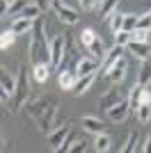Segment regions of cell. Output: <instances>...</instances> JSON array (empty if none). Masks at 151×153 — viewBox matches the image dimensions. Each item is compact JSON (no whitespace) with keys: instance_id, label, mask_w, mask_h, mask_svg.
Returning <instances> with one entry per match:
<instances>
[{"instance_id":"obj_1","label":"cell","mask_w":151,"mask_h":153,"mask_svg":"<svg viewBox=\"0 0 151 153\" xmlns=\"http://www.w3.org/2000/svg\"><path fill=\"white\" fill-rule=\"evenodd\" d=\"M30 59H32V64H39V62L50 64V44L46 41L44 21L41 19L34 21V25L30 30Z\"/></svg>"},{"instance_id":"obj_2","label":"cell","mask_w":151,"mask_h":153,"mask_svg":"<svg viewBox=\"0 0 151 153\" xmlns=\"http://www.w3.org/2000/svg\"><path fill=\"white\" fill-rule=\"evenodd\" d=\"M30 91H32V87H30V78H28V64H21L19 78H16V91L12 96V112H19L28 103Z\"/></svg>"},{"instance_id":"obj_3","label":"cell","mask_w":151,"mask_h":153,"mask_svg":"<svg viewBox=\"0 0 151 153\" xmlns=\"http://www.w3.org/2000/svg\"><path fill=\"white\" fill-rule=\"evenodd\" d=\"M55 117H57V98H53V103L34 119L39 130H41V133H53V130H55Z\"/></svg>"},{"instance_id":"obj_4","label":"cell","mask_w":151,"mask_h":153,"mask_svg":"<svg viewBox=\"0 0 151 153\" xmlns=\"http://www.w3.org/2000/svg\"><path fill=\"white\" fill-rule=\"evenodd\" d=\"M67 44H69V39L64 37V34H57V37L50 41V66H53V69H60V66H62Z\"/></svg>"},{"instance_id":"obj_5","label":"cell","mask_w":151,"mask_h":153,"mask_svg":"<svg viewBox=\"0 0 151 153\" xmlns=\"http://www.w3.org/2000/svg\"><path fill=\"white\" fill-rule=\"evenodd\" d=\"M53 12L57 14V19L62 21V23H67V25H76V23H78V19H80V16H78V12H76V9H71V7H67L62 2V0H53Z\"/></svg>"},{"instance_id":"obj_6","label":"cell","mask_w":151,"mask_h":153,"mask_svg":"<svg viewBox=\"0 0 151 153\" xmlns=\"http://www.w3.org/2000/svg\"><path fill=\"white\" fill-rule=\"evenodd\" d=\"M126 73H128V62H126V57L121 55V57H119L117 62L112 64V66H110V69L105 71V78H108V80H110L112 85H119L121 80L126 78Z\"/></svg>"},{"instance_id":"obj_7","label":"cell","mask_w":151,"mask_h":153,"mask_svg":"<svg viewBox=\"0 0 151 153\" xmlns=\"http://www.w3.org/2000/svg\"><path fill=\"white\" fill-rule=\"evenodd\" d=\"M69 133H71V123H69V121H64L62 126H57L53 133H48V144H50V149H53V151H60V149H62V144H64V140L69 137Z\"/></svg>"},{"instance_id":"obj_8","label":"cell","mask_w":151,"mask_h":153,"mask_svg":"<svg viewBox=\"0 0 151 153\" xmlns=\"http://www.w3.org/2000/svg\"><path fill=\"white\" fill-rule=\"evenodd\" d=\"M128 114H131V103H128V98L119 101L117 105H112V108L108 110V117H110V121H114V123H121Z\"/></svg>"},{"instance_id":"obj_9","label":"cell","mask_w":151,"mask_h":153,"mask_svg":"<svg viewBox=\"0 0 151 153\" xmlns=\"http://www.w3.org/2000/svg\"><path fill=\"white\" fill-rule=\"evenodd\" d=\"M78 71L76 69H62L60 71V76H57V85L62 87V89H73V85H76V80H78Z\"/></svg>"},{"instance_id":"obj_10","label":"cell","mask_w":151,"mask_h":153,"mask_svg":"<svg viewBox=\"0 0 151 153\" xmlns=\"http://www.w3.org/2000/svg\"><path fill=\"white\" fill-rule=\"evenodd\" d=\"M124 48H126V46H121V44H114L112 48H110V51L105 53V59L101 62V71H103V73H105V71L110 69V66H112V64L117 62V59H119L121 55H124Z\"/></svg>"},{"instance_id":"obj_11","label":"cell","mask_w":151,"mask_h":153,"mask_svg":"<svg viewBox=\"0 0 151 153\" xmlns=\"http://www.w3.org/2000/svg\"><path fill=\"white\" fill-rule=\"evenodd\" d=\"M76 71L78 76H89V73H96L99 71V59H87V57H80L76 62Z\"/></svg>"},{"instance_id":"obj_12","label":"cell","mask_w":151,"mask_h":153,"mask_svg":"<svg viewBox=\"0 0 151 153\" xmlns=\"http://www.w3.org/2000/svg\"><path fill=\"white\" fill-rule=\"evenodd\" d=\"M0 91H2V101L12 98L14 91H16V80L9 73H2V78H0Z\"/></svg>"},{"instance_id":"obj_13","label":"cell","mask_w":151,"mask_h":153,"mask_svg":"<svg viewBox=\"0 0 151 153\" xmlns=\"http://www.w3.org/2000/svg\"><path fill=\"white\" fill-rule=\"evenodd\" d=\"M94 80H96V73H89V76H80L78 78V80H76V85H73V94L76 96H82L85 94V91L89 89V87H92V85H94Z\"/></svg>"},{"instance_id":"obj_14","label":"cell","mask_w":151,"mask_h":153,"mask_svg":"<svg viewBox=\"0 0 151 153\" xmlns=\"http://www.w3.org/2000/svg\"><path fill=\"white\" fill-rule=\"evenodd\" d=\"M82 128L87 133H94V135L105 133V123L101 121V119H96V117H82Z\"/></svg>"},{"instance_id":"obj_15","label":"cell","mask_w":151,"mask_h":153,"mask_svg":"<svg viewBox=\"0 0 151 153\" xmlns=\"http://www.w3.org/2000/svg\"><path fill=\"white\" fill-rule=\"evenodd\" d=\"M128 48H131V53H133L138 59L151 57V46L147 44V41H131V44H128Z\"/></svg>"},{"instance_id":"obj_16","label":"cell","mask_w":151,"mask_h":153,"mask_svg":"<svg viewBox=\"0 0 151 153\" xmlns=\"http://www.w3.org/2000/svg\"><path fill=\"white\" fill-rule=\"evenodd\" d=\"M53 98H55V96H44V98H39V101L30 103V105H28V112H30V117H34V119H37V117L50 105V103H53Z\"/></svg>"},{"instance_id":"obj_17","label":"cell","mask_w":151,"mask_h":153,"mask_svg":"<svg viewBox=\"0 0 151 153\" xmlns=\"http://www.w3.org/2000/svg\"><path fill=\"white\" fill-rule=\"evenodd\" d=\"M138 85L140 87H149L151 85V57L142 59V66H140V73H138Z\"/></svg>"},{"instance_id":"obj_18","label":"cell","mask_w":151,"mask_h":153,"mask_svg":"<svg viewBox=\"0 0 151 153\" xmlns=\"http://www.w3.org/2000/svg\"><path fill=\"white\" fill-rule=\"evenodd\" d=\"M119 101H124V94H121L119 89H110V91H108V94L99 101V105H101L103 110H110L112 105H117Z\"/></svg>"},{"instance_id":"obj_19","label":"cell","mask_w":151,"mask_h":153,"mask_svg":"<svg viewBox=\"0 0 151 153\" xmlns=\"http://www.w3.org/2000/svg\"><path fill=\"white\" fill-rule=\"evenodd\" d=\"M117 5H119V0H99L96 12H99L101 19H110L114 14V9H117Z\"/></svg>"},{"instance_id":"obj_20","label":"cell","mask_w":151,"mask_h":153,"mask_svg":"<svg viewBox=\"0 0 151 153\" xmlns=\"http://www.w3.org/2000/svg\"><path fill=\"white\" fill-rule=\"evenodd\" d=\"M50 69H53V66H50L48 62L34 64V66H32V78H34L37 82H46V80H48V76H50Z\"/></svg>"},{"instance_id":"obj_21","label":"cell","mask_w":151,"mask_h":153,"mask_svg":"<svg viewBox=\"0 0 151 153\" xmlns=\"http://www.w3.org/2000/svg\"><path fill=\"white\" fill-rule=\"evenodd\" d=\"M32 25H34V21H32V19L19 16V19H14V23H12V30L16 32V34H28V32L32 30Z\"/></svg>"},{"instance_id":"obj_22","label":"cell","mask_w":151,"mask_h":153,"mask_svg":"<svg viewBox=\"0 0 151 153\" xmlns=\"http://www.w3.org/2000/svg\"><path fill=\"white\" fill-rule=\"evenodd\" d=\"M142 94H144V87H140V85L135 82V87L131 89V96H128V103H131V112L133 114H138V108H140V103H142Z\"/></svg>"},{"instance_id":"obj_23","label":"cell","mask_w":151,"mask_h":153,"mask_svg":"<svg viewBox=\"0 0 151 153\" xmlns=\"http://www.w3.org/2000/svg\"><path fill=\"white\" fill-rule=\"evenodd\" d=\"M94 149H96L99 153H105V151H110V149H112V137H110V135H105V133L96 135Z\"/></svg>"},{"instance_id":"obj_24","label":"cell","mask_w":151,"mask_h":153,"mask_svg":"<svg viewBox=\"0 0 151 153\" xmlns=\"http://www.w3.org/2000/svg\"><path fill=\"white\" fill-rule=\"evenodd\" d=\"M138 121L140 123H149L151 121V101H142L140 103V108H138Z\"/></svg>"},{"instance_id":"obj_25","label":"cell","mask_w":151,"mask_h":153,"mask_svg":"<svg viewBox=\"0 0 151 153\" xmlns=\"http://www.w3.org/2000/svg\"><path fill=\"white\" fill-rule=\"evenodd\" d=\"M96 39H99V34H96L92 27H82V32H80V44L85 46V48H89V46L94 44Z\"/></svg>"},{"instance_id":"obj_26","label":"cell","mask_w":151,"mask_h":153,"mask_svg":"<svg viewBox=\"0 0 151 153\" xmlns=\"http://www.w3.org/2000/svg\"><path fill=\"white\" fill-rule=\"evenodd\" d=\"M87 51L92 53V55H94L96 59H101V62L105 59V53H108V51H105V46H103V41H101V39H96V41H94L92 46H89Z\"/></svg>"},{"instance_id":"obj_27","label":"cell","mask_w":151,"mask_h":153,"mask_svg":"<svg viewBox=\"0 0 151 153\" xmlns=\"http://www.w3.org/2000/svg\"><path fill=\"white\" fill-rule=\"evenodd\" d=\"M39 14H41V7L34 2V5H25V9L21 12V16H25V19H32V21H37L39 19ZM19 19V16H16Z\"/></svg>"},{"instance_id":"obj_28","label":"cell","mask_w":151,"mask_h":153,"mask_svg":"<svg viewBox=\"0 0 151 153\" xmlns=\"http://www.w3.org/2000/svg\"><path fill=\"white\" fill-rule=\"evenodd\" d=\"M14 39H16V32H14L12 27H9V30H5V32H2V37H0V48H2V51H7V48L14 44Z\"/></svg>"},{"instance_id":"obj_29","label":"cell","mask_w":151,"mask_h":153,"mask_svg":"<svg viewBox=\"0 0 151 153\" xmlns=\"http://www.w3.org/2000/svg\"><path fill=\"white\" fill-rule=\"evenodd\" d=\"M124 16L126 14H112V16H110V30H112L114 34L124 30Z\"/></svg>"},{"instance_id":"obj_30","label":"cell","mask_w":151,"mask_h":153,"mask_svg":"<svg viewBox=\"0 0 151 153\" xmlns=\"http://www.w3.org/2000/svg\"><path fill=\"white\" fill-rule=\"evenodd\" d=\"M135 149H138V130H133V133L128 135V142H126V146L121 149V151L124 153H133Z\"/></svg>"},{"instance_id":"obj_31","label":"cell","mask_w":151,"mask_h":153,"mask_svg":"<svg viewBox=\"0 0 151 153\" xmlns=\"http://www.w3.org/2000/svg\"><path fill=\"white\" fill-rule=\"evenodd\" d=\"M131 41H149V30L135 27V30L131 32Z\"/></svg>"},{"instance_id":"obj_32","label":"cell","mask_w":151,"mask_h":153,"mask_svg":"<svg viewBox=\"0 0 151 153\" xmlns=\"http://www.w3.org/2000/svg\"><path fill=\"white\" fill-rule=\"evenodd\" d=\"M25 5H28V0H16V2L9 7V16H14V19H16V16H21V12L25 9Z\"/></svg>"},{"instance_id":"obj_33","label":"cell","mask_w":151,"mask_h":153,"mask_svg":"<svg viewBox=\"0 0 151 153\" xmlns=\"http://www.w3.org/2000/svg\"><path fill=\"white\" fill-rule=\"evenodd\" d=\"M135 27H138V16L126 14V16H124V30H126V32H133Z\"/></svg>"},{"instance_id":"obj_34","label":"cell","mask_w":151,"mask_h":153,"mask_svg":"<svg viewBox=\"0 0 151 153\" xmlns=\"http://www.w3.org/2000/svg\"><path fill=\"white\" fill-rule=\"evenodd\" d=\"M114 44H121V46H128V44H131V32H126V30H121V32H117V34H114Z\"/></svg>"},{"instance_id":"obj_35","label":"cell","mask_w":151,"mask_h":153,"mask_svg":"<svg viewBox=\"0 0 151 153\" xmlns=\"http://www.w3.org/2000/svg\"><path fill=\"white\" fill-rule=\"evenodd\" d=\"M138 27H142V30H151V12L138 19Z\"/></svg>"},{"instance_id":"obj_36","label":"cell","mask_w":151,"mask_h":153,"mask_svg":"<svg viewBox=\"0 0 151 153\" xmlns=\"http://www.w3.org/2000/svg\"><path fill=\"white\" fill-rule=\"evenodd\" d=\"M85 153V151H87V144H85V142H76L73 140V144H71V146H69V153Z\"/></svg>"},{"instance_id":"obj_37","label":"cell","mask_w":151,"mask_h":153,"mask_svg":"<svg viewBox=\"0 0 151 153\" xmlns=\"http://www.w3.org/2000/svg\"><path fill=\"white\" fill-rule=\"evenodd\" d=\"M78 2H80L82 9H94V7L99 5V0H78Z\"/></svg>"},{"instance_id":"obj_38","label":"cell","mask_w":151,"mask_h":153,"mask_svg":"<svg viewBox=\"0 0 151 153\" xmlns=\"http://www.w3.org/2000/svg\"><path fill=\"white\" fill-rule=\"evenodd\" d=\"M14 2H16V0H2V14H7V12H9V7H12Z\"/></svg>"},{"instance_id":"obj_39","label":"cell","mask_w":151,"mask_h":153,"mask_svg":"<svg viewBox=\"0 0 151 153\" xmlns=\"http://www.w3.org/2000/svg\"><path fill=\"white\" fill-rule=\"evenodd\" d=\"M37 5L41 7V12H44V9H48V7L53 5V0H37Z\"/></svg>"},{"instance_id":"obj_40","label":"cell","mask_w":151,"mask_h":153,"mask_svg":"<svg viewBox=\"0 0 151 153\" xmlns=\"http://www.w3.org/2000/svg\"><path fill=\"white\" fill-rule=\"evenodd\" d=\"M140 149H142V151H147V153H151V135H149V137L144 140V144H142Z\"/></svg>"}]
</instances>
